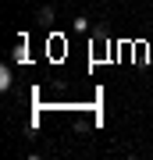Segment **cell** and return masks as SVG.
I'll list each match as a JSON object with an SVG mask.
<instances>
[{"label":"cell","mask_w":153,"mask_h":160,"mask_svg":"<svg viewBox=\"0 0 153 160\" xmlns=\"http://www.w3.org/2000/svg\"><path fill=\"white\" fill-rule=\"evenodd\" d=\"M54 18H57V11H54V4H43L39 11H36V22H39V25H50Z\"/></svg>","instance_id":"cell-1"},{"label":"cell","mask_w":153,"mask_h":160,"mask_svg":"<svg viewBox=\"0 0 153 160\" xmlns=\"http://www.w3.org/2000/svg\"><path fill=\"white\" fill-rule=\"evenodd\" d=\"M11 64H4V68H0V89H11Z\"/></svg>","instance_id":"cell-2"},{"label":"cell","mask_w":153,"mask_h":160,"mask_svg":"<svg viewBox=\"0 0 153 160\" xmlns=\"http://www.w3.org/2000/svg\"><path fill=\"white\" fill-rule=\"evenodd\" d=\"M46 46H50L54 57H64V39H61V36H54V43H46Z\"/></svg>","instance_id":"cell-3"},{"label":"cell","mask_w":153,"mask_h":160,"mask_svg":"<svg viewBox=\"0 0 153 160\" xmlns=\"http://www.w3.org/2000/svg\"><path fill=\"white\" fill-rule=\"evenodd\" d=\"M11 61H14V64H22V61H25V36H22V39H18L14 53H11Z\"/></svg>","instance_id":"cell-4"},{"label":"cell","mask_w":153,"mask_h":160,"mask_svg":"<svg viewBox=\"0 0 153 160\" xmlns=\"http://www.w3.org/2000/svg\"><path fill=\"white\" fill-rule=\"evenodd\" d=\"M89 36H93V43H103V39H107V29H103V25H93Z\"/></svg>","instance_id":"cell-5"},{"label":"cell","mask_w":153,"mask_h":160,"mask_svg":"<svg viewBox=\"0 0 153 160\" xmlns=\"http://www.w3.org/2000/svg\"><path fill=\"white\" fill-rule=\"evenodd\" d=\"M71 29H75V32H89V18H82V14H79V18L71 22Z\"/></svg>","instance_id":"cell-6"}]
</instances>
